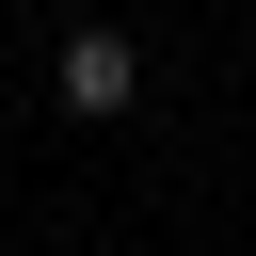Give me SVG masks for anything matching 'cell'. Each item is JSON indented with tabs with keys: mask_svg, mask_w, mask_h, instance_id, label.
I'll return each mask as SVG.
<instances>
[{
	"mask_svg": "<svg viewBox=\"0 0 256 256\" xmlns=\"http://www.w3.org/2000/svg\"><path fill=\"white\" fill-rule=\"evenodd\" d=\"M144 96V48L128 32H64V112H128Z\"/></svg>",
	"mask_w": 256,
	"mask_h": 256,
	"instance_id": "6da1fadb",
	"label": "cell"
}]
</instances>
